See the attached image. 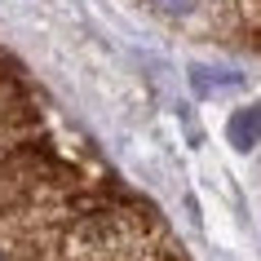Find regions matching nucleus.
I'll use <instances>...</instances> for the list:
<instances>
[{"label": "nucleus", "mask_w": 261, "mask_h": 261, "mask_svg": "<svg viewBox=\"0 0 261 261\" xmlns=\"http://www.w3.org/2000/svg\"><path fill=\"white\" fill-rule=\"evenodd\" d=\"M226 138H230L234 151H252L261 142V107H244L230 115V128H226Z\"/></svg>", "instance_id": "f257e3e1"}, {"label": "nucleus", "mask_w": 261, "mask_h": 261, "mask_svg": "<svg viewBox=\"0 0 261 261\" xmlns=\"http://www.w3.org/2000/svg\"><path fill=\"white\" fill-rule=\"evenodd\" d=\"M195 89H199V93L204 97H213V93H221V89H239V75H234V71H208V67H195Z\"/></svg>", "instance_id": "f03ea898"}, {"label": "nucleus", "mask_w": 261, "mask_h": 261, "mask_svg": "<svg viewBox=\"0 0 261 261\" xmlns=\"http://www.w3.org/2000/svg\"><path fill=\"white\" fill-rule=\"evenodd\" d=\"M151 5L160 9V14H173V18H177V14H191V9H195V0H151Z\"/></svg>", "instance_id": "7ed1b4c3"}, {"label": "nucleus", "mask_w": 261, "mask_h": 261, "mask_svg": "<svg viewBox=\"0 0 261 261\" xmlns=\"http://www.w3.org/2000/svg\"><path fill=\"white\" fill-rule=\"evenodd\" d=\"M0 261H5V252H0Z\"/></svg>", "instance_id": "20e7f679"}]
</instances>
